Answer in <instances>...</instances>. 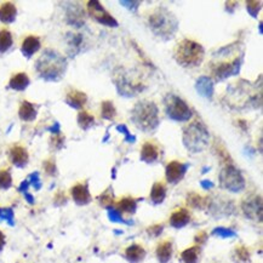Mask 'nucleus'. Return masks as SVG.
<instances>
[{"mask_svg": "<svg viewBox=\"0 0 263 263\" xmlns=\"http://www.w3.org/2000/svg\"><path fill=\"white\" fill-rule=\"evenodd\" d=\"M244 60V46L240 43L224 46L213 54L212 61L209 63L211 77L217 82L237 76Z\"/></svg>", "mask_w": 263, "mask_h": 263, "instance_id": "1", "label": "nucleus"}, {"mask_svg": "<svg viewBox=\"0 0 263 263\" xmlns=\"http://www.w3.org/2000/svg\"><path fill=\"white\" fill-rule=\"evenodd\" d=\"M66 57L54 49H45L35 62V70L45 82H60L67 72Z\"/></svg>", "mask_w": 263, "mask_h": 263, "instance_id": "2", "label": "nucleus"}, {"mask_svg": "<svg viewBox=\"0 0 263 263\" xmlns=\"http://www.w3.org/2000/svg\"><path fill=\"white\" fill-rule=\"evenodd\" d=\"M130 119L144 134H154L160 125L159 108L154 102L142 100L135 104L130 112Z\"/></svg>", "mask_w": 263, "mask_h": 263, "instance_id": "3", "label": "nucleus"}, {"mask_svg": "<svg viewBox=\"0 0 263 263\" xmlns=\"http://www.w3.org/2000/svg\"><path fill=\"white\" fill-rule=\"evenodd\" d=\"M148 24L154 35L164 42L171 40L178 30V20L165 6H159L152 12Z\"/></svg>", "mask_w": 263, "mask_h": 263, "instance_id": "4", "label": "nucleus"}, {"mask_svg": "<svg viewBox=\"0 0 263 263\" xmlns=\"http://www.w3.org/2000/svg\"><path fill=\"white\" fill-rule=\"evenodd\" d=\"M205 57L203 45L192 39H183L176 45L174 58L181 67L194 68L200 66Z\"/></svg>", "mask_w": 263, "mask_h": 263, "instance_id": "5", "label": "nucleus"}, {"mask_svg": "<svg viewBox=\"0 0 263 263\" xmlns=\"http://www.w3.org/2000/svg\"><path fill=\"white\" fill-rule=\"evenodd\" d=\"M184 147L191 153H202L209 146L210 134L205 124L200 120H194L183 129L182 136Z\"/></svg>", "mask_w": 263, "mask_h": 263, "instance_id": "6", "label": "nucleus"}, {"mask_svg": "<svg viewBox=\"0 0 263 263\" xmlns=\"http://www.w3.org/2000/svg\"><path fill=\"white\" fill-rule=\"evenodd\" d=\"M164 108L168 118L174 122H188L193 113L185 102L175 94H168L164 98Z\"/></svg>", "mask_w": 263, "mask_h": 263, "instance_id": "7", "label": "nucleus"}, {"mask_svg": "<svg viewBox=\"0 0 263 263\" xmlns=\"http://www.w3.org/2000/svg\"><path fill=\"white\" fill-rule=\"evenodd\" d=\"M114 83L119 91V95L126 96V97H132L136 96L138 92L142 91V83L136 82L131 78V74L129 70H125L124 68H118L114 73Z\"/></svg>", "mask_w": 263, "mask_h": 263, "instance_id": "8", "label": "nucleus"}, {"mask_svg": "<svg viewBox=\"0 0 263 263\" xmlns=\"http://www.w3.org/2000/svg\"><path fill=\"white\" fill-rule=\"evenodd\" d=\"M219 183L224 190L234 192L243 191L245 188V179H244L241 172L233 164H227L219 172Z\"/></svg>", "mask_w": 263, "mask_h": 263, "instance_id": "9", "label": "nucleus"}, {"mask_svg": "<svg viewBox=\"0 0 263 263\" xmlns=\"http://www.w3.org/2000/svg\"><path fill=\"white\" fill-rule=\"evenodd\" d=\"M86 5H88L89 15L94 18L96 22L103 24V26L117 28L118 21L103 8V5H101V3L91 0V2H88Z\"/></svg>", "mask_w": 263, "mask_h": 263, "instance_id": "10", "label": "nucleus"}, {"mask_svg": "<svg viewBox=\"0 0 263 263\" xmlns=\"http://www.w3.org/2000/svg\"><path fill=\"white\" fill-rule=\"evenodd\" d=\"M241 209L246 217L253 221L262 219V198L261 196H249L241 203Z\"/></svg>", "mask_w": 263, "mask_h": 263, "instance_id": "11", "label": "nucleus"}, {"mask_svg": "<svg viewBox=\"0 0 263 263\" xmlns=\"http://www.w3.org/2000/svg\"><path fill=\"white\" fill-rule=\"evenodd\" d=\"M188 165L183 164L178 160H172L166 165L165 169V177L166 181L171 184H176L183 179L185 172H187Z\"/></svg>", "mask_w": 263, "mask_h": 263, "instance_id": "12", "label": "nucleus"}, {"mask_svg": "<svg viewBox=\"0 0 263 263\" xmlns=\"http://www.w3.org/2000/svg\"><path fill=\"white\" fill-rule=\"evenodd\" d=\"M70 197H72L74 203L80 206L88 205L92 200L91 194H90L89 191V184L86 182H84V183L83 182H78V183L74 184L70 188Z\"/></svg>", "mask_w": 263, "mask_h": 263, "instance_id": "13", "label": "nucleus"}, {"mask_svg": "<svg viewBox=\"0 0 263 263\" xmlns=\"http://www.w3.org/2000/svg\"><path fill=\"white\" fill-rule=\"evenodd\" d=\"M9 159H10L12 165L16 166V168H26L27 164L29 162L28 151L23 146H21V144H14L9 149Z\"/></svg>", "mask_w": 263, "mask_h": 263, "instance_id": "14", "label": "nucleus"}, {"mask_svg": "<svg viewBox=\"0 0 263 263\" xmlns=\"http://www.w3.org/2000/svg\"><path fill=\"white\" fill-rule=\"evenodd\" d=\"M192 215L190 210L184 209V207H179V209L175 210L170 216V226L174 228H183L191 222Z\"/></svg>", "mask_w": 263, "mask_h": 263, "instance_id": "15", "label": "nucleus"}, {"mask_svg": "<svg viewBox=\"0 0 263 263\" xmlns=\"http://www.w3.org/2000/svg\"><path fill=\"white\" fill-rule=\"evenodd\" d=\"M159 157H160V148L158 144L154 143V142L148 141L143 144V146H142L141 156H140L142 162L147 164H153L159 159Z\"/></svg>", "mask_w": 263, "mask_h": 263, "instance_id": "16", "label": "nucleus"}, {"mask_svg": "<svg viewBox=\"0 0 263 263\" xmlns=\"http://www.w3.org/2000/svg\"><path fill=\"white\" fill-rule=\"evenodd\" d=\"M88 102V96L85 92L77 89H70L66 95V103L74 109H82Z\"/></svg>", "mask_w": 263, "mask_h": 263, "instance_id": "17", "label": "nucleus"}, {"mask_svg": "<svg viewBox=\"0 0 263 263\" xmlns=\"http://www.w3.org/2000/svg\"><path fill=\"white\" fill-rule=\"evenodd\" d=\"M42 48V42L38 36L35 35H28L24 38L21 45V52L26 58H30L34 54H36Z\"/></svg>", "mask_w": 263, "mask_h": 263, "instance_id": "18", "label": "nucleus"}, {"mask_svg": "<svg viewBox=\"0 0 263 263\" xmlns=\"http://www.w3.org/2000/svg\"><path fill=\"white\" fill-rule=\"evenodd\" d=\"M17 16V8L14 3L5 2L0 5V21L3 23H12L15 22Z\"/></svg>", "mask_w": 263, "mask_h": 263, "instance_id": "19", "label": "nucleus"}, {"mask_svg": "<svg viewBox=\"0 0 263 263\" xmlns=\"http://www.w3.org/2000/svg\"><path fill=\"white\" fill-rule=\"evenodd\" d=\"M172 253H174V247H172L171 240H163L162 243L158 244L156 255L160 263H168L172 257Z\"/></svg>", "mask_w": 263, "mask_h": 263, "instance_id": "20", "label": "nucleus"}, {"mask_svg": "<svg viewBox=\"0 0 263 263\" xmlns=\"http://www.w3.org/2000/svg\"><path fill=\"white\" fill-rule=\"evenodd\" d=\"M36 116H38V110L36 107L34 106L32 102L22 101L18 108V117L23 122H34Z\"/></svg>", "mask_w": 263, "mask_h": 263, "instance_id": "21", "label": "nucleus"}, {"mask_svg": "<svg viewBox=\"0 0 263 263\" xmlns=\"http://www.w3.org/2000/svg\"><path fill=\"white\" fill-rule=\"evenodd\" d=\"M67 22L74 27H82L85 22V12L79 6H70L67 11Z\"/></svg>", "mask_w": 263, "mask_h": 263, "instance_id": "22", "label": "nucleus"}, {"mask_svg": "<svg viewBox=\"0 0 263 263\" xmlns=\"http://www.w3.org/2000/svg\"><path fill=\"white\" fill-rule=\"evenodd\" d=\"M30 84L29 77L27 73L20 72L16 73L14 77H11L10 82H9V88L15 90V91H24Z\"/></svg>", "mask_w": 263, "mask_h": 263, "instance_id": "23", "label": "nucleus"}, {"mask_svg": "<svg viewBox=\"0 0 263 263\" xmlns=\"http://www.w3.org/2000/svg\"><path fill=\"white\" fill-rule=\"evenodd\" d=\"M125 257L132 263H138L143 261L146 257V250L142 245L138 244H132L129 247H126L125 250Z\"/></svg>", "mask_w": 263, "mask_h": 263, "instance_id": "24", "label": "nucleus"}, {"mask_svg": "<svg viewBox=\"0 0 263 263\" xmlns=\"http://www.w3.org/2000/svg\"><path fill=\"white\" fill-rule=\"evenodd\" d=\"M202 253V247L200 245H194L188 247L181 252V261L182 263H198Z\"/></svg>", "mask_w": 263, "mask_h": 263, "instance_id": "25", "label": "nucleus"}, {"mask_svg": "<svg viewBox=\"0 0 263 263\" xmlns=\"http://www.w3.org/2000/svg\"><path fill=\"white\" fill-rule=\"evenodd\" d=\"M149 198L153 204H162L166 198V185L163 182H156L152 187Z\"/></svg>", "mask_w": 263, "mask_h": 263, "instance_id": "26", "label": "nucleus"}, {"mask_svg": "<svg viewBox=\"0 0 263 263\" xmlns=\"http://www.w3.org/2000/svg\"><path fill=\"white\" fill-rule=\"evenodd\" d=\"M197 90L204 97L211 98L213 94L212 80L209 77H200L197 82Z\"/></svg>", "mask_w": 263, "mask_h": 263, "instance_id": "27", "label": "nucleus"}, {"mask_svg": "<svg viewBox=\"0 0 263 263\" xmlns=\"http://www.w3.org/2000/svg\"><path fill=\"white\" fill-rule=\"evenodd\" d=\"M117 209L119 212L135 213L137 209V200L132 197H124L117 203Z\"/></svg>", "mask_w": 263, "mask_h": 263, "instance_id": "28", "label": "nucleus"}, {"mask_svg": "<svg viewBox=\"0 0 263 263\" xmlns=\"http://www.w3.org/2000/svg\"><path fill=\"white\" fill-rule=\"evenodd\" d=\"M212 151L213 153L218 157V159L221 160L222 163H224L226 165H227V164H233V160H232V158L230 156V152H228L224 144L222 143L221 141H218L217 138H216L215 143H213Z\"/></svg>", "mask_w": 263, "mask_h": 263, "instance_id": "29", "label": "nucleus"}, {"mask_svg": "<svg viewBox=\"0 0 263 263\" xmlns=\"http://www.w3.org/2000/svg\"><path fill=\"white\" fill-rule=\"evenodd\" d=\"M14 45V36L9 29H0V54L8 52Z\"/></svg>", "mask_w": 263, "mask_h": 263, "instance_id": "30", "label": "nucleus"}, {"mask_svg": "<svg viewBox=\"0 0 263 263\" xmlns=\"http://www.w3.org/2000/svg\"><path fill=\"white\" fill-rule=\"evenodd\" d=\"M77 122H78L80 129L88 131L89 129H91L95 125V117L86 112V110H80L78 116H77Z\"/></svg>", "mask_w": 263, "mask_h": 263, "instance_id": "31", "label": "nucleus"}, {"mask_svg": "<svg viewBox=\"0 0 263 263\" xmlns=\"http://www.w3.org/2000/svg\"><path fill=\"white\" fill-rule=\"evenodd\" d=\"M83 35L82 34H69L68 36V48H69V54L70 56H76L77 54L80 51L83 45Z\"/></svg>", "mask_w": 263, "mask_h": 263, "instance_id": "32", "label": "nucleus"}, {"mask_svg": "<svg viewBox=\"0 0 263 263\" xmlns=\"http://www.w3.org/2000/svg\"><path fill=\"white\" fill-rule=\"evenodd\" d=\"M101 117L102 119L113 122L117 117V109L112 101H103L101 103Z\"/></svg>", "mask_w": 263, "mask_h": 263, "instance_id": "33", "label": "nucleus"}, {"mask_svg": "<svg viewBox=\"0 0 263 263\" xmlns=\"http://www.w3.org/2000/svg\"><path fill=\"white\" fill-rule=\"evenodd\" d=\"M187 203L188 205L194 207V209H204L207 205L205 198H203L197 193H191L187 198Z\"/></svg>", "mask_w": 263, "mask_h": 263, "instance_id": "34", "label": "nucleus"}, {"mask_svg": "<svg viewBox=\"0 0 263 263\" xmlns=\"http://www.w3.org/2000/svg\"><path fill=\"white\" fill-rule=\"evenodd\" d=\"M12 185V175L9 169L0 170V190L8 191Z\"/></svg>", "mask_w": 263, "mask_h": 263, "instance_id": "35", "label": "nucleus"}, {"mask_svg": "<svg viewBox=\"0 0 263 263\" xmlns=\"http://www.w3.org/2000/svg\"><path fill=\"white\" fill-rule=\"evenodd\" d=\"M98 203H100L101 206L106 207V209H109L110 206L114 204V194H113V190L112 188H108L98 197Z\"/></svg>", "mask_w": 263, "mask_h": 263, "instance_id": "36", "label": "nucleus"}, {"mask_svg": "<svg viewBox=\"0 0 263 263\" xmlns=\"http://www.w3.org/2000/svg\"><path fill=\"white\" fill-rule=\"evenodd\" d=\"M43 166H44V170L46 172V175L49 176H57V165L56 162H55L54 158H50V159H46L44 163H43Z\"/></svg>", "mask_w": 263, "mask_h": 263, "instance_id": "37", "label": "nucleus"}, {"mask_svg": "<svg viewBox=\"0 0 263 263\" xmlns=\"http://www.w3.org/2000/svg\"><path fill=\"white\" fill-rule=\"evenodd\" d=\"M50 146L54 151H61L64 146V136L61 132L52 136L50 138Z\"/></svg>", "mask_w": 263, "mask_h": 263, "instance_id": "38", "label": "nucleus"}, {"mask_svg": "<svg viewBox=\"0 0 263 263\" xmlns=\"http://www.w3.org/2000/svg\"><path fill=\"white\" fill-rule=\"evenodd\" d=\"M261 2H247L246 3V9L249 11V14L251 15L252 17H257L259 10H261Z\"/></svg>", "mask_w": 263, "mask_h": 263, "instance_id": "39", "label": "nucleus"}, {"mask_svg": "<svg viewBox=\"0 0 263 263\" xmlns=\"http://www.w3.org/2000/svg\"><path fill=\"white\" fill-rule=\"evenodd\" d=\"M235 253H237V258L239 259V262L250 261V253H249V250H247L246 247H244V246L235 247Z\"/></svg>", "mask_w": 263, "mask_h": 263, "instance_id": "40", "label": "nucleus"}, {"mask_svg": "<svg viewBox=\"0 0 263 263\" xmlns=\"http://www.w3.org/2000/svg\"><path fill=\"white\" fill-rule=\"evenodd\" d=\"M117 130H118V131H122L123 134L126 136V138H125L126 142H129V143H135L136 137H135V136H132L131 134H130L128 128H126L125 125H118Z\"/></svg>", "mask_w": 263, "mask_h": 263, "instance_id": "41", "label": "nucleus"}, {"mask_svg": "<svg viewBox=\"0 0 263 263\" xmlns=\"http://www.w3.org/2000/svg\"><path fill=\"white\" fill-rule=\"evenodd\" d=\"M164 230V226L163 224H154L151 226L147 230V233L151 235V237H159L162 234V232Z\"/></svg>", "mask_w": 263, "mask_h": 263, "instance_id": "42", "label": "nucleus"}, {"mask_svg": "<svg viewBox=\"0 0 263 263\" xmlns=\"http://www.w3.org/2000/svg\"><path fill=\"white\" fill-rule=\"evenodd\" d=\"M54 202L56 205H63V204L67 203V197L63 192H57L56 197H55Z\"/></svg>", "mask_w": 263, "mask_h": 263, "instance_id": "43", "label": "nucleus"}, {"mask_svg": "<svg viewBox=\"0 0 263 263\" xmlns=\"http://www.w3.org/2000/svg\"><path fill=\"white\" fill-rule=\"evenodd\" d=\"M30 179H33L32 183L35 185V188L38 190V188L40 187V182H39V175L38 172H34L33 175H30Z\"/></svg>", "mask_w": 263, "mask_h": 263, "instance_id": "44", "label": "nucleus"}, {"mask_svg": "<svg viewBox=\"0 0 263 263\" xmlns=\"http://www.w3.org/2000/svg\"><path fill=\"white\" fill-rule=\"evenodd\" d=\"M205 240H206V233H205V232H200V233L196 237V241H197V243H199V244L205 243Z\"/></svg>", "mask_w": 263, "mask_h": 263, "instance_id": "45", "label": "nucleus"}, {"mask_svg": "<svg viewBox=\"0 0 263 263\" xmlns=\"http://www.w3.org/2000/svg\"><path fill=\"white\" fill-rule=\"evenodd\" d=\"M6 244V238H5V234L3 233L2 231H0V252L3 251V249H4Z\"/></svg>", "mask_w": 263, "mask_h": 263, "instance_id": "46", "label": "nucleus"}]
</instances>
